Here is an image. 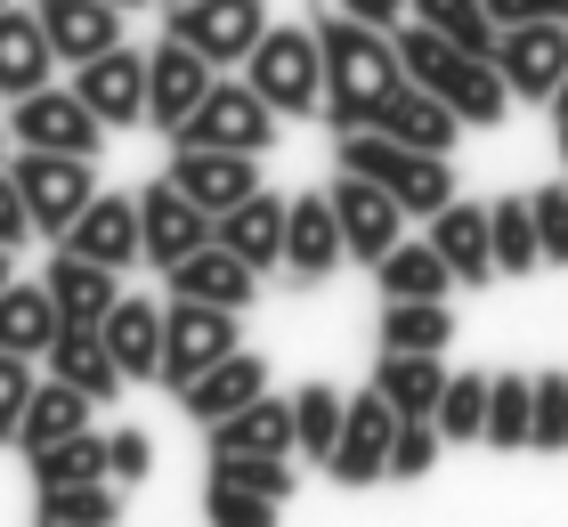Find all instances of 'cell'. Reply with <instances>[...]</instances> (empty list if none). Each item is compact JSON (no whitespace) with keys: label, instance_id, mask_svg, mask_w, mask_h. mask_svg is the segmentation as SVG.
<instances>
[{"label":"cell","instance_id":"1","mask_svg":"<svg viewBox=\"0 0 568 527\" xmlns=\"http://www.w3.org/2000/svg\"><path fill=\"white\" fill-rule=\"evenodd\" d=\"M317 41H325V122L333 130H366L382 105L398 98V82H406L398 33L325 0V9H317Z\"/></svg>","mask_w":568,"mask_h":527},{"label":"cell","instance_id":"2","mask_svg":"<svg viewBox=\"0 0 568 527\" xmlns=\"http://www.w3.org/2000/svg\"><path fill=\"white\" fill-rule=\"evenodd\" d=\"M333 171H366L382 179L398 203H406V220H430V211H447L455 203V163L447 154H430V146H406L390 139V130H342V146H333Z\"/></svg>","mask_w":568,"mask_h":527},{"label":"cell","instance_id":"3","mask_svg":"<svg viewBox=\"0 0 568 527\" xmlns=\"http://www.w3.org/2000/svg\"><path fill=\"white\" fill-rule=\"evenodd\" d=\"M244 82L261 90L284 122L325 114V41H317V24H268L261 49L244 58Z\"/></svg>","mask_w":568,"mask_h":527},{"label":"cell","instance_id":"4","mask_svg":"<svg viewBox=\"0 0 568 527\" xmlns=\"http://www.w3.org/2000/svg\"><path fill=\"white\" fill-rule=\"evenodd\" d=\"M276 130H284V114H276V105H268L261 90H252V82H227V73H220V82L203 90V105H195V114L171 130V146H227V154H268V146H276Z\"/></svg>","mask_w":568,"mask_h":527},{"label":"cell","instance_id":"5","mask_svg":"<svg viewBox=\"0 0 568 527\" xmlns=\"http://www.w3.org/2000/svg\"><path fill=\"white\" fill-rule=\"evenodd\" d=\"M227 349H244V308H220V301H187L171 293L163 301V389H187L203 365H220Z\"/></svg>","mask_w":568,"mask_h":527},{"label":"cell","instance_id":"6","mask_svg":"<svg viewBox=\"0 0 568 527\" xmlns=\"http://www.w3.org/2000/svg\"><path fill=\"white\" fill-rule=\"evenodd\" d=\"M9 171H17V188L24 203H33V227L58 244V235L90 211L98 195V154H49V146H17L9 154Z\"/></svg>","mask_w":568,"mask_h":527},{"label":"cell","instance_id":"7","mask_svg":"<svg viewBox=\"0 0 568 527\" xmlns=\"http://www.w3.org/2000/svg\"><path fill=\"white\" fill-rule=\"evenodd\" d=\"M9 139L17 146H49V154H98V146H106V122L90 114V98L73 82L65 90L41 82V90L9 98Z\"/></svg>","mask_w":568,"mask_h":527},{"label":"cell","instance_id":"8","mask_svg":"<svg viewBox=\"0 0 568 527\" xmlns=\"http://www.w3.org/2000/svg\"><path fill=\"white\" fill-rule=\"evenodd\" d=\"M268 24H276V17H268V0H179L163 33H179L187 49H203V58L227 73V65H244L252 49H261Z\"/></svg>","mask_w":568,"mask_h":527},{"label":"cell","instance_id":"9","mask_svg":"<svg viewBox=\"0 0 568 527\" xmlns=\"http://www.w3.org/2000/svg\"><path fill=\"white\" fill-rule=\"evenodd\" d=\"M398 406L382 398V389L366 382L349 398V422H342V438H333V455H325V470H333V487H374V479H390V438H398Z\"/></svg>","mask_w":568,"mask_h":527},{"label":"cell","instance_id":"10","mask_svg":"<svg viewBox=\"0 0 568 527\" xmlns=\"http://www.w3.org/2000/svg\"><path fill=\"white\" fill-rule=\"evenodd\" d=\"M496 65H504L511 98L552 105V90L568 82V17H528V24H504V33H496Z\"/></svg>","mask_w":568,"mask_h":527},{"label":"cell","instance_id":"11","mask_svg":"<svg viewBox=\"0 0 568 527\" xmlns=\"http://www.w3.org/2000/svg\"><path fill=\"white\" fill-rule=\"evenodd\" d=\"M212 82H220V65L203 58V49H187L179 33H163L146 49V130H179Z\"/></svg>","mask_w":568,"mask_h":527},{"label":"cell","instance_id":"12","mask_svg":"<svg viewBox=\"0 0 568 527\" xmlns=\"http://www.w3.org/2000/svg\"><path fill=\"white\" fill-rule=\"evenodd\" d=\"M325 195H333V211H342L349 260H366V268L406 235V203L382 188V179H366V171H333V188H325Z\"/></svg>","mask_w":568,"mask_h":527},{"label":"cell","instance_id":"13","mask_svg":"<svg viewBox=\"0 0 568 527\" xmlns=\"http://www.w3.org/2000/svg\"><path fill=\"white\" fill-rule=\"evenodd\" d=\"M163 179L179 195H195L203 211H236L244 195H261V154H227V146H171V163Z\"/></svg>","mask_w":568,"mask_h":527},{"label":"cell","instance_id":"14","mask_svg":"<svg viewBox=\"0 0 568 527\" xmlns=\"http://www.w3.org/2000/svg\"><path fill=\"white\" fill-rule=\"evenodd\" d=\"M349 260V235H342V211L333 195H293V220H284V284H325L333 268Z\"/></svg>","mask_w":568,"mask_h":527},{"label":"cell","instance_id":"15","mask_svg":"<svg viewBox=\"0 0 568 527\" xmlns=\"http://www.w3.org/2000/svg\"><path fill=\"white\" fill-rule=\"evenodd\" d=\"M73 90L90 98V114L106 122V130L146 122V49H131V41L98 49L90 65H73Z\"/></svg>","mask_w":568,"mask_h":527},{"label":"cell","instance_id":"16","mask_svg":"<svg viewBox=\"0 0 568 527\" xmlns=\"http://www.w3.org/2000/svg\"><path fill=\"white\" fill-rule=\"evenodd\" d=\"M139 227H146V268H179L187 252L212 244V211H203L195 195H179L171 179H154V188L139 195Z\"/></svg>","mask_w":568,"mask_h":527},{"label":"cell","instance_id":"17","mask_svg":"<svg viewBox=\"0 0 568 527\" xmlns=\"http://www.w3.org/2000/svg\"><path fill=\"white\" fill-rule=\"evenodd\" d=\"M65 252H90V260H106V268H122L131 276L139 260H146V227H139V195H106L98 188L90 195V211L73 220L65 235H58Z\"/></svg>","mask_w":568,"mask_h":527},{"label":"cell","instance_id":"18","mask_svg":"<svg viewBox=\"0 0 568 527\" xmlns=\"http://www.w3.org/2000/svg\"><path fill=\"white\" fill-rule=\"evenodd\" d=\"M252 398H268V357L261 349H227L220 365H203V374L179 389V406H187L195 430H212V422H227V414L252 406Z\"/></svg>","mask_w":568,"mask_h":527},{"label":"cell","instance_id":"19","mask_svg":"<svg viewBox=\"0 0 568 527\" xmlns=\"http://www.w3.org/2000/svg\"><path fill=\"white\" fill-rule=\"evenodd\" d=\"M163 284L187 293V301H220V308H252V301H261V268H252L244 252H227L220 235L203 252H187L179 268H163Z\"/></svg>","mask_w":568,"mask_h":527},{"label":"cell","instance_id":"20","mask_svg":"<svg viewBox=\"0 0 568 527\" xmlns=\"http://www.w3.org/2000/svg\"><path fill=\"white\" fill-rule=\"evenodd\" d=\"M58 65H65V58H58V41H49L41 9L9 0V9H0V98H24V90H41Z\"/></svg>","mask_w":568,"mask_h":527},{"label":"cell","instance_id":"21","mask_svg":"<svg viewBox=\"0 0 568 527\" xmlns=\"http://www.w3.org/2000/svg\"><path fill=\"white\" fill-rule=\"evenodd\" d=\"M49 374H58V382H73V389H90V398L98 406H114L122 398V382H131V374H122V365H114V349H106V333H98V325H82V316H65V325H58V341H49Z\"/></svg>","mask_w":568,"mask_h":527},{"label":"cell","instance_id":"22","mask_svg":"<svg viewBox=\"0 0 568 527\" xmlns=\"http://www.w3.org/2000/svg\"><path fill=\"white\" fill-rule=\"evenodd\" d=\"M203 446L212 455H301V430H293V398H252V406H236L227 422H212L203 430Z\"/></svg>","mask_w":568,"mask_h":527},{"label":"cell","instance_id":"23","mask_svg":"<svg viewBox=\"0 0 568 527\" xmlns=\"http://www.w3.org/2000/svg\"><path fill=\"white\" fill-rule=\"evenodd\" d=\"M423 235L438 252H447V268H455V284H496V235H487V203H447V211H430L423 220Z\"/></svg>","mask_w":568,"mask_h":527},{"label":"cell","instance_id":"24","mask_svg":"<svg viewBox=\"0 0 568 527\" xmlns=\"http://www.w3.org/2000/svg\"><path fill=\"white\" fill-rule=\"evenodd\" d=\"M98 333H106V349H114V365H122L131 382H154V374H163V301L122 293L106 316H98Z\"/></svg>","mask_w":568,"mask_h":527},{"label":"cell","instance_id":"25","mask_svg":"<svg viewBox=\"0 0 568 527\" xmlns=\"http://www.w3.org/2000/svg\"><path fill=\"white\" fill-rule=\"evenodd\" d=\"M284 220H293V203L261 188V195H244L236 211H220V220H212V235H220L227 252H244L261 276H276V268H284Z\"/></svg>","mask_w":568,"mask_h":527},{"label":"cell","instance_id":"26","mask_svg":"<svg viewBox=\"0 0 568 527\" xmlns=\"http://www.w3.org/2000/svg\"><path fill=\"white\" fill-rule=\"evenodd\" d=\"M33 9H41V24H49V41H58L65 65H90L98 49H114L122 17H131V9H114V0H33Z\"/></svg>","mask_w":568,"mask_h":527},{"label":"cell","instance_id":"27","mask_svg":"<svg viewBox=\"0 0 568 527\" xmlns=\"http://www.w3.org/2000/svg\"><path fill=\"white\" fill-rule=\"evenodd\" d=\"M374 130H390V139H406V146H430V154H455V139H463V114L438 90H423V82H398V98L374 114Z\"/></svg>","mask_w":568,"mask_h":527},{"label":"cell","instance_id":"28","mask_svg":"<svg viewBox=\"0 0 568 527\" xmlns=\"http://www.w3.org/2000/svg\"><path fill=\"white\" fill-rule=\"evenodd\" d=\"M374 389L406 422H423V414H438V398H447V357H430V349H382L374 357Z\"/></svg>","mask_w":568,"mask_h":527},{"label":"cell","instance_id":"29","mask_svg":"<svg viewBox=\"0 0 568 527\" xmlns=\"http://www.w3.org/2000/svg\"><path fill=\"white\" fill-rule=\"evenodd\" d=\"M374 284H382V301H447L455 293V268H447V252H438L430 235H423V244H406V235H398V244L374 260Z\"/></svg>","mask_w":568,"mask_h":527},{"label":"cell","instance_id":"30","mask_svg":"<svg viewBox=\"0 0 568 527\" xmlns=\"http://www.w3.org/2000/svg\"><path fill=\"white\" fill-rule=\"evenodd\" d=\"M90 414H98L90 389H73V382H58V374H41L33 406H24V422H17V455H41V446H58V438H73V430H90Z\"/></svg>","mask_w":568,"mask_h":527},{"label":"cell","instance_id":"31","mask_svg":"<svg viewBox=\"0 0 568 527\" xmlns=\"http://www.w3.org/2000/svg\"><path fill=\"white\" fill-rule=\"evenodd\" d=\"M41 284L58 293L65 316H82V325H98V316L122 301V268H106V260H90V252H65V244H58V260H49Z\"/></svg>","mask_w":568,"mask_h":527},{"label":"cell","instance_id":"32","mask_svg":"<svg viewBox=\"0 0 568 527\" xmlns=\"http://www.w3.org/2000/svg\"><path fill=\"white\" fill-rule=\"evenodd\" d=\"M65 308L49 284H0V349L17 357H49V341H58Z\"/></svg>","mask_w":568,"mask_h":527},{"label":"cell","instance_id":"33","mask_svg":"<svg viewBox=\"0 0 568 527\" xmlns=\"http://www.w3.org/2000/svg\"><path fill=\"white\" fill-rule=\"evenodd\" d=\"M487 235H496V276H536V268H545L536 195H496V203H487Z\"/></svg>","mask_w":568,"mask_h":527},{"label":"cell","instance_id":"34","mask_svg":"<svg viewBox=\"0 0 568 527\" xmlns=\"http://www.w3.org/2000/svg\"><path fill=\"white\" fill-rule=\"evenodd\" d=\"M463 114V130H496L504 114H511V82H504V65L496 58H463L455 73H447V90H438Z\"/></svg>","mask_w":568,"mask_h":527},{"label":"cell","instance_id":"35","mask_svg":"<svg viewBox=\"0 0 568 527\" xmlns=\"http://www.w3.org/2000/svg\"><path fill=\"white\" fill-rule=\"evenodd\" d=\"M24 470H33V487H90V479H114V446L98 430H73L41 455H24Z\"/></svg>","mask_w":568,"mask_h":527},{"label":"cell","instance_id":"36","mask_svg":"<svg viewBox=\"0 0 568 527\" xmlns=\"http://www.w3.org/2000/svg\"><path fill=\"white\" fill-rule=\"evenodd\" d=\"M528 430H536V374H487V446L528 455Z\"/></svg>","mask_w":568,"mask_h":527},{"label":"cell","instance_id":"37","mask_svg":"<svg viewBox=\"0 0 568 527\" xmlns=\"http://www.w3.org/2000/svg\"><path fill=\"white\" fill-rule=\"evenodd\" d=\"M382 349H455V308L447 301H382Z\"/></svg>","mask_w":568,"mask_h":527},{"label":"cell","instance_id":"38","mask_svg":"<svg viewBox=\"0 0 568 527\" xmlns=\"http://www.w3.org/2000/svg\"><path fill=\"white\" fill-rule=\"evenodd\" d=\"M33 519H41V527H114V519H122V487H114V479H90V487H41Z\"/></svg>","mask_w":568,"mask_h":527},{"label":"cell","instance_id":"39","mask_svg":"<svg viewBox=\"0 0 568 527\" xmlns=\"http://www.w3.org/2000/svg\"><path fill=\"white\" fill-rule=\"evenodd\" d=\"M342 422H349V398H342L333 382H301V389H293V430H301V455H308V463L333 455Z\"/></svg>","mask_w":568,"mask_h":527},{"label":"cell","instance_id":"40","mask_svg":"<svg viewBox=\"0 0 568 527\" xmlns=\"http://www.w3.org/2000/svg\"><path fill=\"white\" fill-rule=\"evenodd\" d=\"M471 58V49H455L438 24H423V17H406L398 24V65H406V82H423V90H447V73Z\"/></svg>","mask_w":568,"mask_h":527},{"label":"cell","instance_id":"41","mask_svg":"<svg viewBox=\"0 0 568 527\" xmlns=\"http://www.w3.org/2000/svg\"><path fill=\"white\" fill-rule=\"evenodd\" d=\"M406 17H423V24H438L455 49H471V58H496V33L504 24L487 17V0H415Z\"/></svg>","mask_w":568,"mask_h":527},{"label":"cell","instance_id":"42","mask_svg":"<svg viewBox=\"0 0 568 527\" xmlns=\"http://www.w3.org/2000/svg\"><path fill=\"white\" fill-rule=\"evenodd\" d=\"M430 422L447 430V446H487V374H447V398Z\"/></svg>","mask_w":568,"mask_h":527},{"label":"cell","instance_id":"43","mask_svg":"<svg viewBox=\"0 0 568 527\" xmlns=\"http://www.w3.org/2000/svg\"><path fill=\"white\" fill-rule=\"evenodd\" d=\"M276 495H261V487H227V479H203V519L212 527H276Z\"/></svg>","mask_w":568,"mask_h":527},{"label":"cell","instance_id":"44","mask_svg":"<svg viewBox=\"0 0 568 527\" xmlns=\"http://www.w3.org/2000/svg\"><path fill=\"white\" fill-rule=\"evenodd\" d=\"M203 479H227V487H261L276 504H293V455H212Z\"/></svg>","mask_w":568,"mask_h":527},{"label":"cell","instance_id":"45","mask_svg":"<svg viewBox=\"0 0 568 527\" xmlns=\"http://www.w3.org/2000/svg\"><path fill=\"white\" fill-rule=\"evenodd\" d=\"M33 365H41V357L0 349V446H9V455H17V422H24V406H33V389H41Z\"/></svg>","mask_w":568,"mask_h":527},{"label":"cell","instance_id":"46","mask_svg":"<svg viewBox=\"0 0 568 527\" xmlns=\"http://www.w3.org/2000/svg\"><path fill=\"white\" fill-rule=\"evenodd\" d=\"M438 446H447V430H438L430 414H423V422H398V438H390V479H430Z\"/></svg>","mask_w":568,"mask_h":527},{"label":"cell","instance_id":"47","mask_svg":"<svg viewBox=\"0 0 568 527\" xmlns=\"http://www.w3.org/2000/svg\"><path fill=\"white\" fill-rule=\"evenodd\" d=\"M536 455H560L568 446V374H536V430H528Z\"/></svg>","mask_w":568,"mask_h":527},{"label":"cell","instance_id":"48","mask_svg":"<svg viewBox=\"0 0 568 527\" xmlns=\"http://www.w3.org/2000/svg\"><path fill=\"white\" fill-rule=\"evenodd\" d=\"M536 235H545V268H568V188H536Z\"/></svg>","mask_w":568,"mask_h":527},{"label":"cell","instance_id":"49","mask_svg":"<svg viewBox=\"0 0 568 527\" xmlns=\"http://www.w3.org/2000/svg\"><path fill=\"white\" fill-rule=\"evenodd\" d=\"M106 446H114V487H139L154 470V438L146 430H106Z\"/></svg>","mask_w":568,"mask_h":527},{"label":"cell","instance_id":"50","mask_svg":"<svg viewBox=\"0 0 568 527\" xmlns=\"http://www.w3.org/2000/svg\"><path fill=\"white\" fill-rule=\"evenodd\" d=\"M24 235H41V227H33V203H24L17 171L0 163V244H24Z\"/></svg>","mask_w":568,"mask_h":527},{"label":"cell","instance_id":"51","mask_svg":"<svg viewBox=\"0 0 568 527\" xmlns=\"http://www.w3.org/2000/svg\"><path fill=\"white\" fill-rule=\"evenodd\" d=\"M333 9H349V17H366V24H406V9H415V0H333Z\"/></svg>","mask_w":568,"mask_h":527},{"label":"cell","instance_id":"52","mask_svg":"<svg viewBox=\"0 0 568 527\" xmlns=\"http://www.w3.org/2000/svg\"><path fill=\"white\" fill-rule=\"evenodd\" d=\"M487 17L496 24H528V17H545V0H487Z\"/></svg>","mask_w":568,"mask_h":527},{"label":"cell","instance_id":"53","mask_svg":"<svg viewBox=\"0 0 568 527\" xmlns=\"http://www.w3.org/2000/svg\"><path fill=\"white\" fill-rule=\"evenodd\" d=\"M0 284H17V244H0Z\"/></svg>","mask_w":568,"mask_h":527},{"label":"cell","instance_id":"54","mask_svg":"<svg viewBox=\"0 0 568 527\" xmlns=\"http://www.w3.org/2000/svg\"><path fill=\"white\" fill-rule=\"evenodd\" d=\"M552 122H568V82H560V90H552Z\"/></svg>","mask_w":568,"mask_h":527},{"label":"cell","instance_id":"55","mask_svg":"<svg viewBox=\"0 0 568 527\" xmlns=\"http://www.w3.org/2000/svg\"><path fill=\"white\" fill-rule=\"evenodd\" d=\"M9 146H17V139H9V122H0V163H9Z\"/></svg>","mask_w":568,"mask_h":527},{"label":"cell","instance_id":"56","mask_svg":"<svg viewBox=\"0 0 568 527\" xmlns=\"http://www.w3.org/2000/svg\"><path fill=\"white\" fill-rule=\"evenodd\" d=\"M545 17H568V0H545Z\"/></svg>","mask_w":568,"mask_h":527},{"label":"cell","instance_id":"57","mask_svg":"<svg viewBox=\"0 0 568 527\" xmlns=\"http://www.w3.org/2000/svg\"><path fill=\"white\" fill-rule=\"evenodd\" d=\"M560 171H568V122H560Z\"/></svg>","mask_w":568,"mask_h":527},{"label":"cell","instance_id":"58","mask_svg":"<svg viewBox=\"0 0 568 527\" xmlns=\"http://www.w3.org/2000/svg\"><path fill=\"white\" fill-rule=\"evenodd\" d=\"M114 9H146V0H114Z\"/></svg>","mask_w":568,"mask_h":527},{"label":"cell","instance_id":"59","mask_svg":"<svg viewBox=\"0 0 568 527\" xmlns=\"http://www.w3.org/2000/svg\"><path fill=\"white\" fill-rule=\"evenodd\" d=\"M163 9H179V0H163Z\"/></svg>","mask_w":568,"mask_h":527},{"label":"cell","instance_id":"60","mask_svg":"<svg viewBox=\"0 0 568 527\" xmlns=\"http://www.w3.org/2000/svg\"><path fill=\"white\" fill-rule=\"evenodd\" d=\"M0 9H9V0H0Z\"/></svg>","mask_w":568,"mask_h":527}]
</instances>
